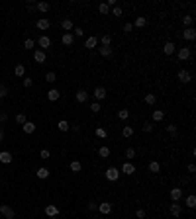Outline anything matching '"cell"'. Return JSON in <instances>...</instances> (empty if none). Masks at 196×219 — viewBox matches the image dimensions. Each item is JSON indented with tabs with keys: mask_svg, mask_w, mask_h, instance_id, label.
I'll return each instance as SVG.
<instances>
[{
	"mask_svg": "<svg viewBox=\"0 0 196 219\" xmlns=\"http://www.w3.org/2000/svg\"><path fill=\"white\" fill-rule=\"evenodd\" d=\"M90 110H92L94 114H98L100 112V104H98V102H94V104H90Z\"/></svg>",
	"mask_w": 196,
	"mask_h": 219,
	"instance_id": "cell-50",
	"label": "cell"
},
{
	"mask_svg": "<svg viewBox=\"0 0 196 219\" xmlns=\"http://www.w3.org/2000/svg\"><path fill=\"white\" fill-rule=\"evenodd\" d=\"M98 155L102 157V158H108V157H110V149H108V147H100L98 149Z\"/></svg>",
	"mask_w": 196,
	"mask_h": 219,
	"instance_id": "cell-33",
	"label": "cell"
},
{
	"mask_svg": "<svg viewBox=\"0 0 196 219\" xmlns=\"http://www.w3.org/2000/svg\"><path fill=\"white\" fill-rule=\"evenodd\" d=\"M71 170L73 172H81L83 170V164L78 163V160H73V163H71Z\"/></svg>",
	"mask_w": 196,
	"mask_h": 219,
	"instance_id": "cell-31",
	"label": "cell"
},
{
	"mask_svg": "<svg viewBox=\"0 0 196 219\" xmlns=\"http://www.w3.org/2000/svg\"><path fill=\"white\" fill-rule=\"evenodd\" d=\"M45 59H47V57H45V51L38 49V51L33 53V61H35V63H45Z\"/></svg>",
	"mask_w": 196,
	"mask_h": 219,
	"instance_id": "cell-11",
	"label": "cell"
},
{
	"mask_svg": "<svg viewBox=\"0 0 196 219\" xmlns=\"http://www.w3.org/2000/svg\"><path fill=\"white\" fill-rule=\"evenodd\" d=\"M175 51H177V47H175V43H173V41H167L165 45H163V53L165 55H173Z\"/></svg>",
	"mask_w": 196,
	"mask_h": 219,
	"instance_id": "cell-8",
	"label": "cell"
},
{
	"mask_svg": "<svg viewBox=\"0 0 196 219\" xmlns=\"http://www.w3.org/2000/svg\"><path fill=\"white\" fill-rule=\"evenodd\" d=\"M0 213H2L6 219H14V209H12L10 206H6V203H2V206H0Z\"/></svg>",
	"mask_w": 196,
	"mask_h": 219,
	"instance_id": "cell-4",
	"label": "cell"
},
{
	"mask_svg": "<svg viewBox=\"0 0 196 219\" xmlns=\"http://www.w3.org/2000/svg\"><path fill=\"white\" fill-rule=\"evenodd\" d=\"M120 172H124V174H128V176H132V174L135 172V166L132 164V163H126V164H122V170Z\"/></svg>",
	"mask_w": 196,
	"mask_h": 219,
	"instance_id": "cell-10",
	"label": "cell"
},
{
	"mask_svg": "<svg viewBox=\"0 0 196 219\" xmlns=\"http://www.w3.org/2000/svg\"><path fill=\"white\" fill-rule=\"evenodd\" d=\"M57 213H59V207H57V206H47V207H45V215L57 217Z\"/></svg>",
	"mask_w": 196,
	"mask_h": 219,
	"instance_id": "cell-17",
	"label": "cell"
},
{
	"mask_svg": "<svg viewBox=\"0 0 196 219\" xmlns=\"http://www.w3.org/2000/svg\"><path fill=\"white\" fill-rule=\"evenodd\" d=\"M94 98L96 100H104L106 98V88L104 86H96V88H94Z\"/></svg>",
	"mask_w": 196,
	"mask_h": 219,
	"instance_id": "cell-9",
	"label": "cell"
},
{
	"mask_svg": "<svg viewBox=\"0 0 196 219\" xmlns=\"http://www.w3.org/2000/svg\"><path fill=\"white\" fill-rule=\"evenodd\" d=\"M180 198H183V190H180V188H173L171 190V200L173 202H178Z\"/></svg>",
	"mask_w": 196,
	"mask_h": 219,
	"instance_id": "cell-15",
	"label": "cell"
},
{
	"mask_svg": "<svg viewBox=\"0 0 196 219\" xmlns=\"http://www.w3.org/2000/svg\"><path fill=\"white\" fill-rule=\"evenodd\" d=\"M96 45H98V37H94V35H90V37L84 41V47L86 49H94Z\"/></svg>",
	"mask_w": 196,
	"mask_h": 219,
	"instance_id": "cell-13",
	"label": "cell"
},
{
	"mask_svg": "<svg viewBox=\"0 0 196 219\" xmlns=\"http://www.w3.org/2000/svg\"><path fill=\"white\" fill-rule=\"evenodd\" d=\"M69 129H71V123L65 121V119H61L59 121V131H69Z\"/></svg>",
	"mask_w": 196,
	"mask_h": 219,
	"instance_id": "cell-35",
	"label": "cell"
},
{
	"mask_svg": "<svg viewBox=\"0 0 196 219\" xmlns=\"http://www.w3.org/2000/svg\"><path fill=\"white\" fill-rule=\"evenodd\" d=\"M98 53L102 57H112V47H98Z\"/></svg>",
	"mask_w": 196,
	"mask_h": 219,
	"instance_id": "cell-26",
	"label": "cell"
},
{
	"mask_svg": "<svg viewBox=\"0 0 196 219\" xmlns=\"http://www.w3.org/2000/svg\"><path fill=\"white\" fill-rule=\"evenodd\" d=\"M120 178V170L116 168V166H110V168L106 170V180H110V182H116Z\"/></svg>",
	"mask_w": 196,
	"mask_h": 219,
	"instance_id": "cell-1",
	"label": "cell"
},
{
	"mask_svg": "<svg viewBox=\"0 0 196 219\" xmlns=\"http://www.w3.org/2000/svg\"><path fill=\"white\" fill-rule=\"evenodd\" d=\"M86 207H88L90 211H94V209H98V203H96V202H90V203H88V206H86Z\"/></svg>",
	"mask_w": 196,
	"mask_h": 219,
	"instance_id": "cell-53",
	"label": "cell"
},
{
	"mask_svg": "<svg viewBox=\"0 0 196 219\" xmlns=\"http://www.w3.org/2000/svg\"><path fill=\"white\" fill-rule=\"evenodd\" d=\"M155 100H157V96H155V94H147V96H145V104L153 106V104H155Z\"/></svg>",
	"mask_w": 196,
	"mask_h": 219,
	"instance_id": "cell-37",
	"label": "cell"
},
{
	"mask_svg": "<svg viewBox=\"0 0 196 219\" xmlns=\"http://www.w3.org/2000/svg\"><path fill=\"white\" fill-rule=\"evenodd\" d=\"M190 55H192V51L188 49V47H180V49H177V57H178V61H186V59H190Z\"/></svg>",
	"mask_w": 196,
	"mask_h": 219,
	"instance_id": "cell-2",
	"label": "cell"
},
{
	"mask_svg": "<svg viewBox=\"0 0 196 219\" xmlns=\"http://www.w3.org/2000/svg\"><path fill=\"white\" fill-rule=\"evenodd\" d=\"M61 41H63V45H73L75 37H73V33H65L63 37H61Z\"/></svg>",
	"mask_w": 196,
	"mask_h": 219,
	"instance_id": "cell-23",
	"label": "cell"
},
{
	"mask_svg": "<svg viewBox=\"0 0 196 219\" xmlns=\"http://www.w3.org/2000/svg\"><path fill=\"white\" fill-rule=\"evenodd\" d=\"M163 118H165L163 110H153V121H161Z\"/></svg>",
	"mask_w": 196,
	"mask_h": 219,
	"instance_id": "cell-29",
	"label": "cell"
},
{
	"mask_svg": "<svg viewBox=\"0 0 196 219\" xmlns=\"http://www.w3.org/2000/svg\"><path fill=\"white\" fill-rule=\"evenodd\" d=\"M145 24H147V20H145L143 16H137L132 26H133V27H145Z\"/></svg>",
	"mask_w": 196,
	"mask_h": 219,
	"instance_id": "cell-22",
	"label": "cell"
},
{
	"mask_svg": "<svg viewBox=\"0 0 196 219\" xmlns=\"http://www.w3.org/2000/svg\"><path fill=\"white\" fill-rule=\"evenodd\" d=\"M192 22H194L192 16H184V18H183V24H184L186 27H192Z\"/></svg>",
	"mask_w": 196,
	"mask_h": 219,
	"instance_id": "cell-40",
	"label": "cell"
},
{
	"mask_svg": "<svg viewBox=\"0 0 196 219\" xmlns=\"http://www.w3.org/2000/svg\"><path fill=\"white\" fill-rule=\"evenodd\" d=\"M6 96H8V88L4 84H0V98H6Z\"/></svg>",
	"mask_w": 196,
	"mask_h": 219,
	"instance_id": "cell-46",
	"label": "cell"
},
{
	"mask_svg": "<svg viewBox=\"0 0 196 219\" xmlns=\"http://www.w3.org/2000/svg\"><path fill=\"white\" fill-rule=\"evenodd\" d=\"M86 100H88V92H86V90H83V88H81V90H78V92H77V102H81V104H84V102H86Z\"/></svg>",
	"mask_w": 196,
	"mask_h": 219,
	"instance_id": "cell-16",
	"label": "cell"
},
{
	"mask_svg": "<svg viewBox=\"0 0 196 219\" xmlns=\"http://www.w3.org/2000/svg\"><path fill=\"white\" fill-rule=\"evenodd\" d=\"M186 170L190 172V174H194V172H196V166H194V163H190V164H188V166H186Z\"/></svg>",
	"mask_w": 196,
	"mask_h": 219,
	"instance_id": "cell-55",
	"label": "cell"
},
{
	"mask_svg": "<svg viewBox=\"0 0 196 219\" xmlns=\"http://www.w3.org/2000/svg\"><path fill=\"white\" fill-rule=\"evenodd\" d=\"M26 121H28V118H26L24 114H18V115H16V123H20V125H24Z\"/></svg>",
	"mask_w": 196,
	"mask_h": 219,
	"instance_id": "cell-41",
	"label": "cell"
},
{
	"mask_svg": "<svg viewBox=\"0 0 196 219\" xmlns=\"http://www.w3.org/2000/svg\"><path fill=\"white\" fill-rule=\"evenodd\" d=\"M0 163L10 164V163H12V153H8V151H2V153H0Z\"/></svg>",
	"mask_w": 196,
	"mask_h": 219,
	"instance_id": "cell-14",
	"label": "cell"
},
{
	"mask_svg": "<svg viewBox=\"0 0 196 219\" xmlns=\"http://www.w3.org/2000/svg\"><path fill=\"white\" fill-rule=\"evenodd\" d=\"M177 76H178V80H180V82H184V84H186V82H190V80H192V75H190L188 71H184V69H180Z\"/></svg>",
	"mask_w": 196,
	"mask_h": 219,
	"instance_id": "cell-5",
	"label": "cell"
},
{
	"mask_svg": "<svg viewBox=\"0 0 196 219\" xmlns=\"http://www.w3.org/2000/svg\"><path fill=\"white\" fill-rule=\"evenodd\" d=\"M35 8H38L39 12H43V14H45V12H49L51 4H49V2H38V6H35Z\"/></svg>",
	"mask_w": 196,
	"mask_h": 219,
	"instance_id": "cell-24",
	"label": "cell"
},
{
	"mask_svg": "<svg viewBox=\"0 0 196 219\" xmlns=\"http://www.w3.org/2000/svg\"><path fill=\"white\" fill-rule=\"evenodd\" d=\"M167 133H169V135H177V125H167Z\"/></svg>",
	"mask_w": 196,
	"mask_h": 219,
	"instance_id": "cell-47",
	"label": "cell"
},
{
	"mask_svg": "<svg viewBox=\"0 0 196 219\" xmlns=\"http://www.w3.org/2000/svg\"><path fill=\"white\" fill-rule=\"evenodd\" d=\"M33 45H35V41H33V39H30V37L24 41V47H26V49H33Z\"/></svg>",
	"mask_w": 196,
	"mask_h": 219,
	"instance_id": "cell-45",
	"label": "cell"
},
{
	"mask_svg": "<svg viewBox=\"0 0 196 219\" xmlns=\"http://www.w3.org/2000/svg\"><path fill=\"white\" fill-rule=\"evenodd\" d=\"M118 118H120L122 121H126V119L129 118V112H128V110H120V112H118Z\"/></svg>",
	"mask_w": 196,
	"mask_h": 219,
	"instance_id": "cell-39",
	"label": "cell"
},
{
	"mask_svg": "<svg viewBox=\"0 0 196 219\" xmlns=\"http://www.w3.org/2000/svg\"><path fill=\"white\" fill-rule=\"evenodd\" d=\"M132 30H133V26H132V24H126V26H124V32H126V33H129Z\"/></svg>",
	"mask_w": 196,
	"mask_h": 219,
	"instance_id": "cell-57",
	"label": "cell"
},
{
	"mask_svg": "<svg viewBox=\"0 0 196 219\" xmlns=\"http://www.w3.org/2000/svg\"><path fill=\"white\" fill-rule=\"evenodd\" d=\"M24 72H26L24 65H16V69H14V75H16V76H24Z\"/></svg>",
	"mask_w": 196,
	"mask_h": 219,
	"instance_id": "cell-34",
	"label": "cell"
},
{
	"mask_svg": "<svg viewBox=\"0 0 196 219\" xmlns=\"http://www.w3.org/2000/svg\"><path fill=\"white\" fill-rule=\"evenodd\" d=\"M39 157H41L43 160H47L49 157H51V153H49V149H41V153H39Z\"/></svg>",
	"mask_w": 196,
	"mask_h": 219,
	"instance_id": "cell-43",
	"label": "cell"
},
{
	"mask_svg": "<svg viewBox=\"0 0 196 219\" xmlns=\"http://www.w3.org/2000/svg\"><path fill=\"white\" fill-rule=\"evenodd\" d=\"M135 155H137V153H135V149H133V147H129V149L126 151V158H128V160L135 158Z\"/></svg>",
	"mask_w": 196,
	"mask_h": 219,
	"instance_id": "cell-38",
	"label": "cell"
},
{
	"mask_svg": "<svg viewBox=\"0 0 196 219\" xmlns=\"http://www.w3.org/2000/svg\"><path fill=\"white\" fill-rule=\"evenodd\" d=\"M186 207H196V196L194 194H190V196H188V198H186Z\"/></svg>",
	"mask_w": 196,
	"mask_h": 219,
	"instance_id": "cell-27",
	"label": "cell"
},
{
	"mask_svg": "<svg viewBox=\"0 0 196 219\" xmlns=\"http://www.w3.org/2000/svg\"><path fill=\"white\" fill-rule=\"evenodd\" d=\"M38 45L41 47V51H45L47 47H51V39H49L47 35H41V37L38 39Z\"/></svg>",
	"mask_w": 196,
	"mask_h": 219,
	"instance_id": "cell-7",
	"label": "cell"
},
{
	"mask_svg": "<svg viewBox=\"0 0 196 219\" xmlns=\"http://www.w3.org/2000/svg\"><path fill=\"white\" fill-rule=\"evenodd\" d=\"M122 135H124V137H132V135H133V127L126 125L124 129H122Z\"/></svg>",
	"mask_w": 196,
	"mask_h": 219,
	"instance_id": "cell-36",
	"label": "cell"
},
{
	"mask_svg": "<svg viewBox=\"0 0 196 219\" xmlns=\"http://www.w3.org/2000/svg\"><path fill=\"white\" fill-rule=\"evenodd\" d=\"M98 211H100V213H104V215H108V213L112 211V203H108V202L98 203Z\"/></svg>",
	"mask_w": 196,
	"mask_h": 219,
	"instance_id": "cell-12",
	"label": "cell"
},
{
	"mask_svg": "<svg viewBox=\"0 0 196 219\" xmlns=\"http://www.w3.org/2000/svg\"><path fill=\"white\" fill-rule=\"evenodd\" d=\"M45 80H47V82H49V84H53V82H55V80H57V75H55V72H53V71H49V72H47V75H45Z\"/></svg>",
	"mask_w": 196,
	"mask_h": 219,
	"instance_id": "cell-32",
	"label": "cell"
},
{
	"mask_svg": "<svg viewBox=\"0 0 196 219\" xmlns=\"http://www.w3.org/2000/svg\"><path fill=\"white\" fill-rule=\"evenodd\" d=\"M6 119H8V114H6V112H0V123H4Z\"/></svg>",
	"mask_w": 196,
	"mask_h": 219,
	"instance_id": "cell-56",
	"label": "cell"
},
{
	"mask_svg": "<svg viewBox=\"0 0 196 219\" xmlns=\"http://www.w3.org/2000/svg\"><path fill=\"white\" fill-rule=\"evenodd\" d=\"M143 131H145V133H151V131H153V123H151V121H145V123H143Z\"/></svg>",
	"mask_w": 196,
	"mask_h": 219,
	"instance_id": "cell-42",
	"label": "cell"
},
{
	"mask_svg": "<svg viewBox=\"0 0 196 219\" xmlns=\"http://www.w3.org/2000/svg\"><path fill=\"white\" fill-rule=\"evenodd\" d=\"M100 41H102V47H110V43H112V35L104 33L102 37H100Z\"/></svg>",
	"mask_w": 196,
	"mask_h": 219,
	"instance_id": "cell-25",
	"label": "cell"
},
{
	"mask_svg": "<svg viewBox=\"0 0 196 219\" xmlns=\"http://www.w3.org/2000/svg\"><path fill=\"white\" fill-rule=\"evenodd\" d=\"M96 135L100 137V139H104V137H106V129H102V127H98V129H96Z\"/></svg>",
	"mask_w": 196,
	"mask_h": 219,
	"instance_id": "cell-49",
	"label": "cell"
},
{
	"mask_svg": "<svg viewBox=\"0 0 196 219\" xmlns=\"http://www.w3.org/2000/svg\"><path fill=\"white\" fill-rule=\"evenodd\" d=\"M35 174H38V178H47L49 176V170L45 168V166H41V168H38V172H35Z\"/></svg>",
	"mask_w": 196,
	"mask_h": 219,
	"instance_id": "cell-30",
	"label": "cell"
},
{
	"mask_svg": "<svg viewBox=\"0 0 196 219\" xmlns=\"http://www.w3.org/2000/svg\"><path fill=\"white\" fill-rule=\"evenodd\" d=\"M26 8H28V10H30V12H33V10H35V6H33L32 2H28V4H26Z\"/></svg>",
	"mask_w": 196,
	"mask_h": 219,
	"instance_id": "cell-58",
	"label": "cell"
},
{
	"mask_svg": "<svg viewBox=\"0 0 196 219\" xmlns=\"http://www.w3.org/2000/svg\"><path fill=\"white\" fill-rule=\"evenodd\" d=\"M49 219H57V217H49Z\"/></svg>",
	"mask_w": 196,
	"mask_h": 219,
	"instance_id": "cell-60",
	"label": "cell"
},
{
	"mask_svg": "<svg viewBox=\"0 0 196 219\" xmlns=\"http://www.w3.org/2000/svg\"><path fill=\"white\" fill-rule=\"evenodd\" d=\"M149 172H153V174L161 172V164H159L157 160H151V163H149Z\"/></svg>",
	"mask_w": 196,
	"mask_h": 219,
	"instance_id": "cell-20",
	"label": "cell"
},
{
	"mask_svg": "<svg viewBox=\"0 0 196 219\" xmlns=\"http://www.w3.org/2000/svg\"><path fill=\"white\" fill-rule=\"evenodd\" d=\"M4 141V129H2V125H0V143Z\"/></svg>",
	"mask_w": 196,
	"mask_h": 219,
	"instance_id": "cell-59",
	"label": "cell"
},
{
	"mask_svg": "<svg viewBox=\"0 0 196 219\" xmlns=\"http://www.w3.org/2000/svg\"><path fill=\"white\" fill-rule=\"evenodd\" d=\"M135 215H137V219H143V217H145V209H137Z\"/></svg>",
	"mask_w": 196,
	"mask_h": 219,
	"instance_id": "cell-54",
	"label": "cell"
},
{
	"mask_svg": "<svg viewBox=\"0 0 196 219\" xmlns=\"http://www.w3.org/2000/svg\"><path fill=\"white\" fill-rule=\"evenodd\" d=\"M32 84H33V80H32L30 76H26V78H24V86H26V88H30Z\"/></svg>",
	"mask_w": 196,
	"mask_h": 219,
	"instance_id": "cell-51",
	"label": "cell"
},
{
	"mask_svg": "<svg viewBox=\"0 0 196 219\" xmlns=\"http://www.w3.org/2000/svg\"><path fill=\"white\" fill-rule=\"evenodd\" d=\"M61 27H63L65 32H71L75 26H73V22H71V20H63V22H61Z\"/></svg>",
	"mask_w": 196,
	"mask_h": 219,
	"instance_id": "cell-28",
	"label": "cell"
},
{
	"mask_svg": "<svg viewBox=\"0 0 196 219\" xmlns=\"http://www.w3.org/2000/svg\"><path fill=\"white\" fill-rule=\"evenodd\" d=\"M38 30H41V32H45V30H49V20H45V18H41V20H38Z\"/></svg>",
	"mask_w": 196,
	"mask_h": 219,
	"instance_id": "cell-18",
	"label": "cell"
},
{
	"mask_svg": "<svg viewBox=\"0 0 196 219\" xmlns=\"http://www.w3.org/2000/svg\"><path fill=\"white\" fill-rule=\"evenodd\" d=\"M73 30H75V35H77V37H83V35H84V30H83V27H73Z\"/></svg>",
	"mask_w": 196,
	"mask_h": 219,
	"instance_id": "cell-48",
	"label": "cell"
},
{
	"mask_svg": "<svg viewBox=\"0 0 196 219\" xmlns=\"http://www.w3.org/2000/svg\"><path fill=\"white\" fill-rule=\"evenodd\" d=\"M98 10H100V14H108V12H110V8H108V4H106V2L100 4V6H98Z\"/></svg>",
	"mask_w": 196,
	"mask_h": 219,
	"instance_id": "cell-44",
	"label": "cell"
},
{
	"mask_svg": "<svg viewBox=\"0 0 196 219\" xmlns=\"http://www.w3.org/2000/svg\"><path fill=\"white\" fill-rule=\"evenodd\" d=\"M169 213L173 215V217H180V213H183V207H180V203H171L169 206Z\"/></svg>",
	"mask_w": 196,
	"mask_h": 219,
	"instance_id": "cell-3",
	"label": "cell"
},
{
	"mask_svg": "<svg viewBox=\"0 0 196 219\" xmlns=\"http://www.w3.org/2000/svg\"><path fill=\"white\" fill-rule=\"evenodd\" d=\"M59 96H61V94H59V90H57V88H51V90H49V92H47V98H49V100H51V102H55V100H59Z\"/></svg>",
	"mask_w": 196,
	"mask_h": 219,
	"instance_id": "cell-21",
	"label": "cell"
},
{
	"mask_svg": "<svg viewBox=\"0 0 196 219\" xmlns=\"http://www.w3.org/2000/svg\"><path fill=\"white\" fill-rule=\"evenodd\" d=\"M112 14H114V16H122V8H120V6H114Z\"/></svg>",
	"mask_w": 196,
	"mask_h": 219,
	"instance_id": "cell-52",
	"label": "cell"
},
{
	"mask_svg": "<svg viewBox=\"0 0 196 219\" xmlns=\"http://www.w3.org/2000/svg\"><path fill=\"white\" fill-rule=\"evenodd\" d=\"M22 129H24V133H28V135H30V133H33V131H35V123H32V121H26L24 125H22Z\"/></svg>",
	"mask_w": 196,
	"mask_h": 219,
	"instance_id": "cell-19",
	"label": "cell"
},
{
	"mask_svg": "<svg viewBox=\"0 0 196 219\" xmlns=\"http://www.w3.org/2000/svg\"><path fill=\"white\" fill-rule=\"evenodd\" d=\"M183 37L186 41H194L196 39V30H194V27H186V30L183 32Z\"/></svg>",
	"mask_w": 196,
	"mask_h": 219,
	"instance_id": "cell-6",
	"label": "cell"
}]
</instances>
